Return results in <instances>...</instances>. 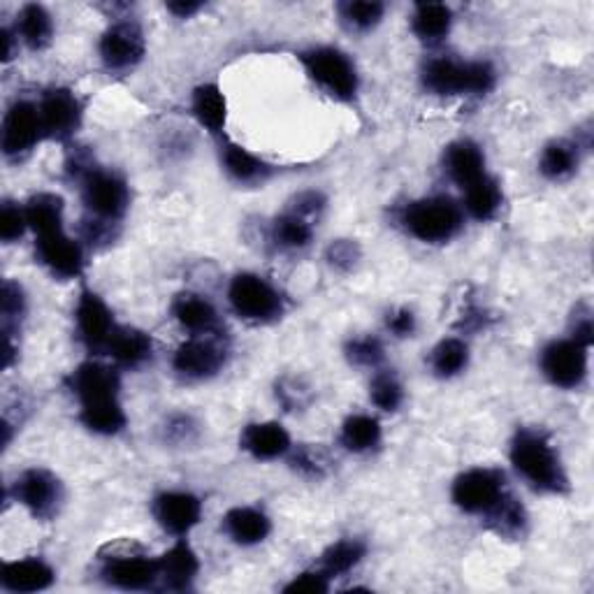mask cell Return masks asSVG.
I'll list each match as a JSON object with an SVG mask.
<instances>
[{
  "instance_id": "51",
  "label": "cell",
  "mask_w": 594,
  "mask_h": 594,
  "mask_svg": "<svg viewBox=\"0 0 594 594\" xmlns=\"http://www.w3.org/2000/svg\"><path fill=\"white\" fill-rule=\"evenodd\" d=\"M203 10V3H191V0H176V3H168V12H172L176 19H189L195 12Z\"/></svg>"
},
{
  "instance_id": "10",
  "label": "cell",
  "mask_w": 594,
  "mask_h": 594,
  "mask_svg": "<svg viewBox=\"0 0 594 594\" xmlns=\"http://www.w3.org/2000/svg\"><path fill=\"white\" fill-rule=\"evenodd\" d=\"M75 323L79 342L91 353H105L114 330L118 328L107 302L91 288H82L77 297Z\"/></svg>"
},
{
  "instance_id": "11",
  "label": "cell",
  "mask_w": 594,
  "mask_h": 594,
  "mask_svg": "<svg viewBox=\"0 0 594 594\" xmlns=\"http://www.w3.org/2000/svg\"><path fill=\"white\" fill-rule=\"evenodd\" d=\"M39 124H43V133L49 140L68 142L75 137V133L82 126L84 107L79 103V98L70 89H49L43 101L37 105Z\"/></svg>"
},
{
  "instance_id": "47",
  "label": "cell",
  "mask_w": 594,
  "mask_h": 594,
  "mask_svg": "<svg viewBox=\"0 0 594 594\" xmlns=\"http://www.w3.org/2000/svg\"><path fill=\"white\" fill-rule=\"evenodd\" d=\"M323 207H325V195L323 193H319V191H302V193H297L293 197L286 212L297 214V216H302V219L311 221L313 216H319L323 212Z\"/></svg>"
},
{
  "instance_id": "33",
  "label": "cell",
  "mask_w": 594,
  "mask_h": 594,
  "mask_svg": "<svg viewBox=\"0 0 594 594\" xmlns=\"http://www.w3.org/2000/svg\"><path fill=\"white\" fill-rule=\"evenodd\" d=\"M579 161H581L579 142L552 140L541 151L539 172L550 182H562L579 170Z\"/></svg>"
},
{
  "instance_id": "35",
  "label": "cell",
  "mask_w": 594,
  "mask_h": 594,
  "mask_svg": "<svg viewBox=\"0 0 594 594\" xmlns=\"http://www.w3.org/2000/svg\"><path fill=\"white\" fill-rule=\"evenodd\" d=\"M465 193V209L477 221H492L498 216L502 207V186L498 180H492L490 174H486L481 182L471 184Z\"/></svg>"
},
{
  "instance_id": "3",
  "label": "cell",
  "mask_w": 594,
  "mask_h": 594,
  "mask_svg": "<svg viewBox=\"0 0 594 594\" xmlns=\"http://www.w3.org/2000/svg\"><path fill=\"white\" fill-rule=\"evenodd\" d=\"M98 560H101V579L116 590L140 592L158 585V560L137 541L122 539L107 544L98 552Z\"/></svg>"
},
{
  "instance_id": "16",
  "label": "cell",
  "mask_w": 594,
  "mask_h": 594,
  "mask_svg": "<svg viewBox=\"0 0 594 594\" xmlns=\"http://www.w3.org/2000/svg\"><path fill=\"white\" fill-rule=\"evenodd\" d=\"M68 388L77 398L79 407L118 400V392H122V376H118L116 367L112 365L89 361L79 365L68 376Z\"/></svg>"
},
{
  "instance_id": "5",
  "label": "cell",
  "mask_w": 594,
  "mask_h": 594,
  "mask_svg": "<svg viewBox=\"0 0 594 594\" xmlns=\"http://www.w3.org/2000/svg\"><path fill=\"white\" fill-rule=\"evenodd\" d=\"M300 64L311 82L328 93L332 101L353 103L361 91L358 68L351 56L336 47H313L302 52Z\"/></svg>"
},
{
  "instance_id": "8",
  "label": "cell",
  "mask_w": 594,
  "mask_h": 594,
  "mask_svg": "<svg viewBox=\"0 0 594 594\" xmlns=\"http://www.w3.org/2000/svg\"><path fill=\"white\" fill-rule=\"evenodd\" d=\"M506 492V477L500 469L473 467L455 479L450 500L469 516H486L492 506L500 504Z\"/></svg>"
},
{
  "instance_id": "23",
  "label": "cell",
  "mask_w": 594,
  "mask_h": 594,
  "mask_svg": "<svg viewBox=\"0 0 594 594\" xmlns=\"http://www.w3.org/2000/svg\"><path fill=\"white\" fill-rule=\"evenodd\" d=\"M444 170L450 180L458 184L462 191L471 184L481 182L486 172V153L483 149L471 140H458L446 147L444 151Z\"/></svg>"
},
{
  "instance_id": "4",
  "label": "cell",
  "mask_w": 594,
  "mask_h": 594,
  "mask_svg": "<svg viewBox=\"0 0 594 594\" xmlns=\"http://www.w3.org/2000/svg\"><path fill=\"white\" fill-rule=\"evenodd\" d=\"M402 228L423 244H446L462 230V209L446 195L421 197L400 214Z\"/></svg>"
},
{
  "instance_id": "48",
  "label": "cell",
  "mask_w": 594,
  "mask_h": 594,
  "mask_svg": "<svg viewBox=\"0 0 594 594\" xmlns=\"http://www.w3.org/2000/svg\"><path fill=\"white\" fill-rule=\"evenodd\" d=\"M307 392L309 390L295 379H284L279 386H276V398L282 400V404L288 411H295L297 407H305L307 404Z\"/></svg>"
},
{
  "instance_id": "28",
  "label": "cell",
  "mask_w": 594,
  "mask_h": 594,
  "mask_svg": "<svg viewBox=\"0 0 594 594\" xmlns=\"http://www.w3.org/2000/svg\"><path fill=\"white\" fill-rule=\"evenodd\" d=\"M453 12L444 3H419L413 8L411 31L425 45H437L450 33Z\"/></svg>"
},
{
  "instance_id": "21",
  "label": "cell",
  "mask_w": 594,
  "mask_h": 594,
  "mask_svg": "<svg viewBox=\"0 0 594 594\" xmlns=\"http://www.w3.org/2000/svg\"><path fill=\"white\" fill-rule=\"evenodd\" d=\"M224 532L232 544L251 548L270 537L272 521L259 506H235L224 516Z\"/></svg>"
},
{
  "instance_id": "30",
  "label": "cell",
  "mask_w": 594,
  "mask_h": 594,
  "mask_svg": "<svg viewBox=\"0 0 594 594\" xmlns=\"http://www.w3.org/2000/svg\"><path fill=\"white\" fill-rule=\"evenodd\" d=\"M79 421H82V425L93 434H101V437H114V434L126 430L128 415L122 402L107 400V402L79 407Z\"/></svg>"
},
{
  "instance_id": "12",
  "label": "cell",
  "mask_w": 594,
  "mask_h": 594,
  "mask_svg": "<svg viewBox=\"0 0 594 594\" xmlns=\"http://www.w3.org/2000/svg\"><path fill=\"white\" fill-rule=\"evenodd\" d=\"M14 500L35 518L49 521L64 504V486L47 469H26L14 483Z\"/></svg>"
},
{
  "instance_id": "39",
  "label": "cell",
  "mask_w": 594,
  "mask_h": 594,
  "mask_svg": "<svg viewBox=\"0 0 594 594\" xmlns=\"http://www.w3.org/2000/svg\"><path fill=\"white\" fill-rule=\"evenodd\" d=\"M336 14L349 31L367 33L381 24L386 5L379 0H346V3L336 5Z\"/></svg>"
},
{
  "instance_id": "1",
  "label": "cell",
  "mask_w": 594,
  "mask_h": 594,
  "mask_svg": "<svg viewBox=\"0 0 594 594\" xmlns=\"http://www.w3.org/2000/svg\"><path fill=\"white\" fill-rule=\"evenodd\" d=\"M509 458L525 483L544 494L569 492V477L560 460L558 448L552 446L544 430L521 427L511 442Z\"/></svg>"
},
{
  "instance_id": "36",
  "label": "cell",
  "mask_w": 594,
  "mask_h": 594,
  "mask_svg": "<svg viewBox=\"0 0 594 594\" xmlns=\"http://www.w3.org/2000/svg\"><path fill=\"white\" fill-rule=\"evenodd\" d=\"M365 556L367 546L361 539H340L323 550L319 569H323L330 579H336L358 567Z\"/></svg>"
},
{
  "instance_id": "40",
  "label": "cell",
  "mask_w": 594,
  "mask_h": 594,
  "mask_svg": "<svg viewBox=\"0 0 594 594\" xmlns=\"http://www.w3.org/2000/svg\"><path fill=\"white\" fill-rule=\"evenodd\" d=\"M369 398L381 411H398L404 402V388L392 372H376L369 386Z\"/></svg>"
},
{
  "instance_id": "18",
  "label": "cell",
  "mask_w": 594,
  "mask_h": 594,
  "mask_svg": "<svg viewBox=\"0 0 594 594\" xmlns=\"http://www.w3.org/2000/svg\"><path fill=\"white\" fill-rule=\"evenodd\" d=\"M43 124H39L37 105L28 101H16L3 118V153L8 158H22L43 140Z\"/></svg>"
},
{
  "instance_id": "14",
  "label": "cell",
  "mask_w": 594,
  "mask_h": 594,
  "mask_svg": "<svg viewBox=\"0 0 594 594\" xmlns=\"http://www.w3.org/2000/svg\"><path fill=\"white\" fill-rule=\"evenodd\" d=\"M35 259L56 279H79L84 274V249L66 230L35 237Z\"/></svg>"
},
{
  "instance_id": "41",
  "label": "cell",
  "mask_w": 594,
  "mask_h": 594,
  "mask_svg": "<svg viewBox=\"0 0 594 594\" xmlns=\"http://www.w3.org/2000/svg\"><path fill=\"white\" fill-rule=\"evenodd\" d=\"M346 358L351 365L355 367H367V369H376L384 358H386V351H384V344L379 336H355V340H351L344 349Z\"/></svg>"
},
{
  "instance_id": "50",
  "label": "cell",
  "mask_w": 594,
  "mask_h": 594,
  "mask_svg": "<svg viewBox=\"0 0 594 594\" xmlns=\"http://www.w3.org/2000/svg\"><path fill=\"white\" fill-rule=\"evenodd\" d=\"M386 325L395 336H411L415 332V316L411 309L404 307L395 309L392 313H388Z\"/></svg>"
},
{
  "instance_id": "22",
  "label": "cell",
  "mask_w": 594,
  "mask_h": 594,
  "mask_svg": "<svg viewBox=\"0 0 594 594\" xmlns=\"http://www.w3.org/2000/svg\"><path fill=\"white\" fill-rule=\"evenodd\" d=\"M221 165L230 180L242 186L263 184L274 172V168L267 161H263L261 156L251 153L247 147L232 140H226V137L221 140Z\"/></svg>"
},
{
  "instance_id": "31",
  "label": "cell",
  "mask_w": 594,
  "mask_h": 594,
  "mask_svg": "<svg viewBox=\"0 0 594 594\" xmlns=\"http://www.w3.org/2000/svg\"><path fill=\"white\" fill-rule=\"evenodd\" d=\"M483 521L498 537L521 539L527 529V511L511 492H506L500 504L486 513Z\"/></svg>"
},
{
  "instance_id": "2",
  "label": "cell",
  "mask_w": 594,
  "mask_h": 594,
  "mask_svg": "<svg viewBox=\"0 0 594 594\" xmlns=\"http://www.w3.org/2000/svg\"><path fill=\"white\" fill-rule=\"evenodd\" d=\"M423 89L432 95H486L498 84V70L488 61L432 58L421 75Z\"/></svg>"
},
{
  "instance_id": "9",
  "label": "cell",
  "mask_w": 594,
  "mask_h": 594,
  "mask_svg": "<svg viewBox=\"0 0 594 594\" xmlns=\"http://www.w3.org/2000/svg\"><path fill=\"white\" fill-rule=\"evenodd\" d=\"M539 365L546 379L556 388H581L587 376L590 349L571 340V336H567V340H552L544 346Z\"/></svg>"
},
{
  "instance_id": "20",
  "label": "cell",
  "mask_w": 594,
  "mask_h": 594,
  "mask_svg": "<svg viewBox=\"0 0 594 594\" xmlns=\"http://www.w3.org/2000/svg\"><path fill=\"white\" fill-rule=\"evenodd\" d=\"M240 446L255 460H276L293 450L288 430L276 421L247 425L240 437Z\"/></svg>"
},
{
  "instance_id": "52",
  "label": "cell",
  "mask_w": 594,
  "mask_h": 594,
  "mask_svg": "<svg viewBox=\"0 0 594 594\" xmlns=\"http://www.w3.org/2000/svg\"><path fill=\"white\" fill-rule=\"evenodd\" d=\"M3 43H5V47H3V61L10 64L12 58H14V43H19L16 33H12L10 28H3Z\"/></svg>"
},
{
  "instance_id": "15",
  "label": "cell",
  "mask_w": 594,
  "mask_h": 594,
  "mask_svg": "<svg viewBox=\"0 0 594 594\" xmlns=\"http://www.w3.org/2000/svg\"><path fill=\"white\" fill-rule=\"evenodd\" d=\"M226 365V349L203 336H193L172 355V369L186 381H207Z\"/></svg>"
},
{
  "instance_id": "34",
  "label": "cell",
  "mask_w": 594,
  "mask_h": 594,
  "mask_svg": "<svg viewBox=\"0 0 594 594\" xmlns=\"http://www.w3.org/2000/svg\"><path fill=\"white\" fill-rule=\"evenodd\" d=\"M381 437H384L381 423L376 421L374 415L355 413V415H349V419L344 421L342 432H340V444L349 453L363 455V453H369L379 446Z\"/></svg>"
},
{
  "instance_id": "43",
  "label": "cell",
  "mask_w": 594,
  "mask_h": 594,
  "mask_svg": "<svg viewBox=\"0 0 594 594\" xmlns=\"http://www.w3.org/2000/svg\"><path fill=\"white\" fill-rule=\"evenodd\" d=\"M293 467L302 473V477L309 479H323L328 471V458L323 450L313 448V446H302L293 450Z\"/></svg>"
},
{
  "instance_id": "49",
  "label": "cell",
  "mask_w": 594,
  "mask_h": 594,
  "mask_svg": "<svg viewBox=\"0 0 594 594\" xmlns=\"http://www.w3.org/2000/svg\"><path fill=\"white\" fill-rule=\"evenodd\" d=\"M195 437V423L189 415H172L165 425V439L174 444H184Z\"/></svg>"
},
{
  "instance_id": "44",
  "label": "cell",
  "mask_w": 594,
  "mask_h": 594,
  "mask_svg": "<svg viewBox=\"0 0 594 594\" xmlns=\"http://www.w3.org/2000/svg\"><path fill=\"white\" fill-rule=\"evenodd\" d=\"M330 576L323 569H307L302 573H297V576L290 579V583H286L284 592L286 594H325L330 590Z\"/></svg>"
},
{
  "instance_id": "17",
  "label": "cell",
  "mask_w": 594,
  "mask_h": 594,
  "mask_svg": "<svg viewBox=\"0 0 594 594\" xmlns=\"http://www.w3.org/2000/svg\"><path fill=\"white\" fill-rule=\"evenodd\" d=\"M151 513L168 534L182 539L203 521V502L193 492L170 490L158 494L151 504Z\"/></svg>"
},
{
  "instance_id": "25",
  "label": "cell",
  "mask_w": 594,
  "mask_h": 594,
  "mask_svg": "<svg viewBox=\"0 0 594 594\" xmlns=\"http://www.w3.org/2000/svg\"><path fill=\"white\" fill-rule=\"evenodd\" d=\"M151 353H153L151 336L145 330L128 328V325H118L114 330L105 351V355H110L118 367H128V369L142 367L147 361H151Z\"/></svg>"
},
{
  "instance_id": "24",
  "label": "cell",
  "mask_w": 594,
  "mask_h": 594,
  "mask_svg": "<svg viewBox=\"0 0 594 594\" xmlns=\"http://www.w3.org/2000/svg\"><path fill=\"white\" fill-rule=\"evenodd\" d=\"M56 581V571L39 558H24L3 564L0 573V585L8 592H43L49 590Z\"/></svg>"
},
{
  "instance_id": "42",
  "label": "cell",
  "mask_w": 594,
  "mask_h": 594,
  "mask_svg": "<svg viewBox=\"0 0 594 594\" xmlns=\"http://www.w3.org/2000/svg\"><path fill=\"white\" fill-rule=\"evenodd\" d=\"M26 230H28V221H26L24 207L5 203L3 209H0V240H3L5 244H12L16 240H22Z\"/></svg>"
},
{
  "instance_id": "6",
  "label": "cell",
  "mask_w": 594,
  "mask_h": 594,
  "mask_svg": "<svg viewBox=\"0 0 594 594\" xmlns=\"http://www.w3.org/2000/svg\"><path fill=\"white\" fill-rule=\"evenodd\" d=\"M228 302L237 319L267 325L284 316V297L261 274L242 272L228 286Z\"/></svg>"
},
{
  "instance_id": "45",
  "label": "cell",
  "mask_w": 594,
  "mask_h": 594,
  "mask_svg": "<svg viewBox=\"0 0 594 594\" xmlns=\"http://www.w3.org/2000/svg\"><path fill=\"white\" fill-rule=\"evenodd\" d=\"M325 261L340 272H349L361 261V247L353 240H336L328 247L325 251Z\"/></svg>"
},
{
  "instance_id": "26",
  "label": "cell",
  "mask_w": 594,
  "mask_h": 594,
  "mask_svg": "<svg viewBox=\"0 0 594 594\" xmlns=\"http://www.w3.org/2000/svg\"><path fill=\"white\" fill-rule=\"evenodd\" d=\"M172 316L184 330L193 334H212L219 325V313L207 297L197 293H180L172 300Z\"/></svg>"
},
{
  "instance_id": "19",
  "label": "cell",
  "mask_w": 594,
  "mask_h": 594,
  "mask_svg": "<svg viewBox=\"0 0 594 594\" xmlns=\"http://www.w3.org/2000/svg\"><path fill=\"white\" fill-rule=\"evenodd\" d=\"M197 573H201V560H197V552L191 548L186 537L176 539L172 548L158 558V583L165 590H189Z\"/></svg>"
},
{
  "instance_id": "29",
  "label": "cell",
  "mask_w": 594,
  "mask_h": 594,
  "mask_svg": "<svg viewBox=\"0 0 594 594\" xmlns=\"http://www.w3.org/2000/svg\"><path fill=\"white\" fill-rule=\"evenodd\" d=\"M28 230L39 235H49L56 230H64V212L66 203L61 195L56 193H37L24 205Z\"/></svg>"
},
{
  "instance_id": "13",
  "label": "cell",
  "mask_w": 594,
  "mask_h": 594,
  "mask_svg": "<svg viewBox=\"0 0 594 594\" xmlns=\"http://www.w3.org/2000/svg\"><path fill=\"white\" fill-rule=\"evenodd\" d=\"M98 54H101L103 66L112 72L133 70L147 54V43L140 24L135 22L112 24L101 37Z\"/></svg>"
},
{
  "instance_id": "27",
  "label": "cell",
  "mask_w": 594,
  "mask_h": 594,
  "mask_svg": "<svg viewBox=\"0 0 594 594\" xmlns=\"http://www.w3.org/2000/svg\"><path fill=\"white\" fill-rule=\"evenodd\" d=\"M191 112L195 122L209 135L224 137L228 122V103L224 91L216 84H201L191 95Z\"/></svg>"
},
{
  "instance_id": "37",
  "label": "cell",
  "mask_w": 594,
  "mask_h": 594,
  "mask_svg": "<svg viewBox=\"0 0 594 594\" xmlns=\"http://www.w3.org/2000/svg\"><path fill=\"white\" fill-rule=\"evenodd\" d=\"M467 365H469V346L465 340H458V336H448V340H442L432 349L430 367L439 379H453V376L462 374Z\"/></svg>"
},
{
  "instance_id": "32",
  "label": "cell",
  "mask_w": 594,
  "mask_h": 594,
  "mask_svg": "<svg viewBox=\"0 0 594 594\" xmlns=\"http://www.w3.org/2000/svg\"><path fill=\"white\" fill-rule=\"evenodd\" d=\"M16 37L22 39L28 49H35V52L49 47L54 37L52 14L37 3L24 5L16 16Z\"/></svg>"
},
{
  "instance_id": "46",
  "label": "cell",
  "mask_w": 594,
  "mask_h": 594,
  "mask_svg": "<svg viewBox=\"0 0 594 594\" xmlns=\"http://www.w3.org/2000/svg\"><path fill=\"white\" fill-rule=\"evenodd\" d=\"M0 305H3V321L5 328L14 321H19L26 311V295L24 288L14 284V282H5L3 284V297H0Z\"/></svg>"
},
{
  "instance_id": "7",
  "label": "cell",
  "mask_w": 594,
  "mask_h": 594,
  "mask_svg": "<svg viewBox=\"0 0 594 594\" xmlns=\"http://www.w3.org/2000/svg\"><path fill=\"white\" fill-rule=\"evenodd\" d=\"M79 182H82V201L91 219L107 224L124 219L130 205V191L122 174L93 165Z\"/></svg>"
},
{
  "instance_id": "38",
  "label": "cell",
  "mask_w": 594,
  "mask_h": 594,
  "mask_svg": "<svg viewBox=\"0 0 594 594\" xmlns=\"http://www.w3.org/2000/svg\"><path fill=\"white\" fill-rule=\"evenodd\" d=\"M313 228L311 221L302 219V216L284 212L279 219L272 224V242L284 251H300L311 244Z\"/></svg>"
}]
</instances>
